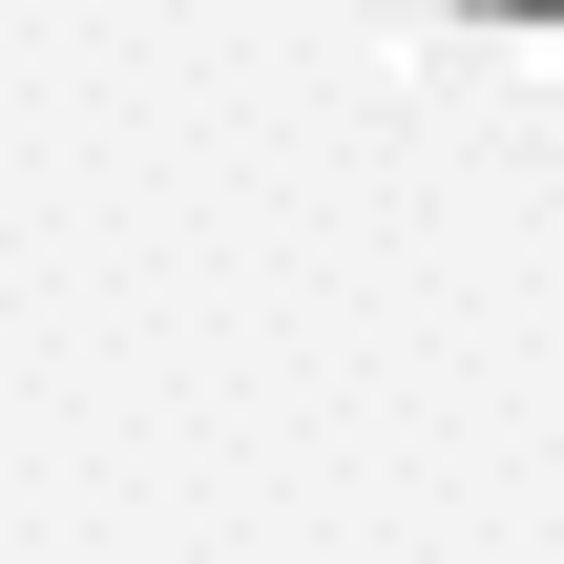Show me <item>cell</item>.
Listing matches in <instances>:
<instances>
[{"instance_id": "cell-1", "label": "cell", "mask_w": 564, "mask_h": 564, "mask_svg": "<svg viewBox=\"0 0 564 564\" xmlns=\"http://www.w3.org/2000/svg\"><path fill=\"white\" fill-rule=\"evenodd\" d=\"M523 21H564V0H523Z\"/></svg>"}]
</instances>
